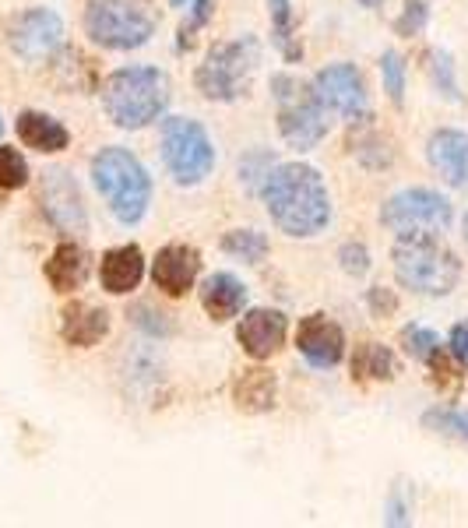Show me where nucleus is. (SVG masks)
I'll return each mask as SVG.
<instances>
[{
	"label": "nucleus",
	"mask_w": 468,
	"mask_h": 528,
	"mask_svg": "<svg viewBox=\"0 0 468 528\" xmlns=\"http://www.w3.org/2000/svg\"><path fill=\"white\" fill-rule=\"evenodd\" d=\"M261 198L278 233L293 236V240L317 236L331 222V198L324 176L307 162H282L271 169L261 187Z\"/></svg>",
	"instance_id": "obj_1"
},
{
	"label": "nucleus",
	"mask_w": 468,
	"mask_h": 528,
	"mask_svg": "<svg viewBox=\"0 0 468 528\" xmlns=\"http://www.w3.org/2000/svg\"><path fill=\"white\" fill-rule=\"evenodd\" d=\"M103 96V110L124 131H141V127L155 124L169 106V78L159 67H120L99 88Z\"/></svg>",
	"instance_id": "obj_2"
},
{
	"label": "nucleus",
	"mask_w": 468,
	"mask_h": 528,
	"mask_svg": "<svg viewBox=\"0 0 468 528\" xmlns=\"http://www.w3.org/2000/svg\"><path fill=\"white\" fill-rule=\"evenodd\" d=\"M92 184H96V191L103 194L110 212L124 226L141 222L148 205H152V176L138 162V155H131L120 145L96 152V159H92Z\"/></svg>",
	"instance_id": "obj_3"
},
{
	"label": "nucleus",
	"mask_w": 468,
	"mask_h": 528,
	"mask_svg": "<svg viewBox=\"0 0 468 528\" xmlns=\"http://www.w3.org/2000/svg\"><path fill=\"white\" fill-rule=\"evenodd\" d=\"M391 261L398 286L419 296H447L461 279L458 254L440 236H398Z\"/></svg>",
	"instance_id": "obj_4"
},
{
	"label": "nucleus",
	"mask_w": 468,
	"mask_h": 528,
	"mask_svg": "<svg viewBox=\"0 0 468 528\" xmlns=\"http://www.w3.org/2000/svg\"><path fill=\"white\" fill-rule=\"evenodd\" d=\"M159 29V4L155 0H88L85 32L103 50H138Z\"/></svg>",
	"instance_id": "obj_5"
},
{
	"label": "nucleus",
	"mask_w": 468,
	"mask_h": 528,
	"mask_svg": "<svg viewBox=\"0 0 468 528\" xmlns=\"http://www.w3.org/2000/svg\"><path fill=\"white\" fill-rule=\"evenodd\" d=\"M261 64V46L254 36H240L233 43H219L208 50L205 64L194 74V85L212 103H236L250 92V81Z\"/></svg>",
	"instance_id": "obj_6"
},
{
	"label": "nucleus",
	"mask_w": 468,
	"mask_h": 528,
	"mask_svg": "<svg viewBox=\"0 0 468 528\" xmlns=\"http://www.w3.org/2000/svg\"><path fill=\"white\" fill-rule=\"evenodd\" d=\"M271 96L278 99V131H282L289 148L310 152V148L321 145L324 134H328V110L317 99L314 85H300L289 74H275Z\"/></svg>",
	"instance_id": "obj_7"
},
{
	"label": "nucleus",
	"mask_w": 468,
	"mask_h": 528,
	"mask_svg": "<svg viewBox=\"0 0 468 528\" xmlns=\"http://www.w3.org/2000/svg\"><path fill=\"white\" fill-rule=\"evenodd\" d=\"M162 162L176 184L194 187L215 169V145L208 131L191 117L162 120Z\"/></svg>",
	"instance_id": "obj_8"
},
{
	"label": "nucleus",
	"mask_w": 468,
	"mask_h": 528,
	"mask_svg": "<svg viewBox=\"0 0 468 528\" xmlns=\"http://www.w3.org/2000/svg\"><path fill=\"white\" fill-rule=\"evenodd\" d=\"M454 219V208L444 194L430 191V187H412L381 208V222L395 236H440L447 233Z\"/></svg>",
	"instance_id": "obj_9"
},
{
	"label": "nucleus",
	"mask_w": 468,
	"mask_h": 528,
	"mask_svg": "<svg viewBox=\"0 0 468 528\" xmlns=\"http://www.w3.org/2000/svg\"><path fill=\"white\" fill-rule=\"evenodd\" d=\"M8 43L25 64H46L64 46V22L50 8H29L8 25Z\"/></svg>",
	"instance_id": "obj_10"
},
{
	"label": "nucleus",
	"mask_w": 468,
	"mask_h": 528,
	"mask_svg": "<svg viewBox=\"0 0 468 528\" xmlns=\"http://www.w3.org/2000/svg\"><path fill=\"white\" fill-rule=\"evenodd\" d=\"M314 92L324 103L328 113H338L345 120H363L366 106H370V96H366V81L363 74L356 71V64H328L314 74Z\"/></svg>",
	"instance_id": "obj_11"
},
{
	"label": "nucleus",
	"mask_w": 468,
	"mask_h": 528,
	"mask_svg": "<svg viewBox=\"0 0 468 528\" xmlns=\"http://www.w3.org/2000/svg\"><path fill=\"white\" fill-rule=\"evenodd\" d=\"M39 201H43V215L53 229L67 236H78L88 229L85 201H81L78 184L67 169H46L43 184H39Z\"/></svg>",
	"instance_id": "obj_12"
},
{
	"label": "nucleus",
	"mask_w": 468,
	"mask_h": 528,
	"mask_svg": "<svg viewBox=\"0 0 468 528\" xmlns=\"http://www.w3.org/2000/svg\"><path fill=\"white\" fill-rule=\"evenodd\" d=\"M286 331H289V321L282 310H247L240 321V328H236V342L243 345V352H247L250 360L264 363L271 360L282 345H286Z\"/></svg>",
	"instance_id": "obj_13"
},
{
	"label": "nucleus",
	"mask_w": 468,
	"mask_h": 528,
	"mask_svg": "<svg viewBox=\"0 0 468 528\" xmlns=\"http://www.w3.org/2000/svg\"><path fill=\"white\" fill-rule=\"evenodd\" d=\"M296 349L307 356L310 367L328 370V367H338V363H342L345 335L331 317L310 314V317H303L300 328H296Z\"/></svg>",
	"instance_id": "obj_14"
},
{
	"label": "nucleus",
	"mask_w": 468,
	"mask_h": 528,
	"mask_svg": "<svg viewBox=\"0 0 468 528\" xmlns=\"http://www.w3.org/2000/svg\"><path fill=\"white\" fill-rule=\"evenodd\" d=\"M201 272V254L187 243H166L152 261V282L166 296H187Z\"/></svg>",
	"instance_id": "obj_15"
},
{
	"label": "nucleus",
	"mask_w": 468,
	"mask_h": 528,
	"mask_svg": "<svg viewBox=\"0 0 468 528\" xmlns=\"http://www.w3.org/2000/svg\"><path fill=\"white\" fill-rule=\"evenodd\" d=\"M426 159L440 173V180L458 191H468V134L444 127V131L430 134L426 145Z\"/></svg>",
	"instance_id": "obj_16"
},
{
	"label": "nucleus",
	"mask_w": 468,
	"mask_h": 528,
	"mask_svg": "<svg viewBox=\"0 0 468 528\" xmlns=\"http://www.w3.org/2000/svg\"><path fill=\"white\" fill-rule=\"evenodd\" d=\"M141 279H145V254H141L138 243H124V247H113L103 254L99 282H103L106 293L127 296L141 286Z\"/></svg>",
	"instance_id": "obj_17"
},
{
	"label": "nucleus",
	"mask_w": 468,
	"mask_h": 528,
	"mask_svg": "<svg viewBox=\"0 0 468 528\" xmlns=\"http://www.w3.org/2000/svg\"><path fill=\"white\" fill-rule=\"evenodd\" d=\"M60 335L67 345H78V349H92L110 335V314L103 307H88V303H71L64 310V321H60Z\"/></svg>",
	"instance_id": "obj_18"
},
{
	"label": "nucleus",
	"mask_w": 468,
	"mask_h": 528,
	"mask_svg": "<svg viewBox=\"0 0 468 528\" xmlns=\"http://www.w3.org/2000/svg\"><path fill=\"white\" fill-rule=\"evenodd\" d=\"M247 303V286L236 275L215 272L201 282V307L212 321H233Z\"/></svg>",
	"instance_id": "obj_19"
},
{
	"label": "nucleus",
	"mask_w": 468,
	"mask_h": 528,
	"mask_svg": "<svg viewBox=\"0 0 468 528\" xmlns=\"http://www.w3.org/2000/svg\"><path fill=\"white\" fill-rule=\"evenodd\" d=\"M46 282H50L57 293H74V289L85 286L88 279V254L74 240H64L46 261Z\"/></svg>",
	"instance_id": "obj_20"
},
{
	"label": "nucleus",
	"mask_w": 468,
	"mask_h": 528,
	"mask_svg": "<svg viewBox=\"0 0 468 528\" xmlns=\"http://www.w3.org/2000/svg\"><path fill=\"white\" fill-rule=\"evenodd\" d=\"M275 377L271 370L264 367H250L243 370L240 377L233 381V402L240 412H250V416H261V412H271L275 409Z\"/></svg>",
	"instance_id": "obj_21"
},
{
	"label": "nucleus",
	"mask_w": 468,
	"mask_h": 528,
	"mask_svg": "<svg viewBox=\"0 0 468 528\" xmlns=\"http://www.w3.org/2000/svg\"><path fill=\"white\" fill-rule=\"evenodd\" d=\"M18 138L29 148H36V152H64V148L71 145L67 127L60 124V120L46 117V113H36V110L18 117Z\"/></svg>",
	"instance_id": "obj_22"
},
{
	"label": "nucleus",
	"mask_w": 468,
	"mask_h": 528,
	"mask_svg": "<svg viewBox=\"0 0 468 528\" xmlns=\"http://www.w3.org/2000/svg\"><path fill=\"white\" fill-rule=\"evenodd\" d=\"M398 367L388 345L381 342H363L352 352V377L359 381H395Z\"/></svg>",
	"instance_id": "obj_23"
},
{
	"label": "nucleus",
	"mask_w": 468,
	"mask_h": 528,
	"mask_svg": "<svg viewBox=\"0 0 468 528\" xmlns=\"http://www.w3.org/2000/svg\"><path fill=\"white\" fill-rule=\"evenodd\" d=\"M268 15H271V39L282 50V57L289 64H300L303 60V46L296 43V18H293V4L289 0H268Z\"/></svg>",
	"instance_id": "obj_24"
},
{
	"label": "nucleus",
	"mask_w": 468,
	"mask_h": 528,
	"mask_svg": "<svg viewBox=\"0 0 468 528\" xmlns=\"http://www.w3.org/2000/svg\"><path fill=\"white\" fill-rule=\"evenodd\" d=\"M222 250L236 261H247V264H261L268 257V236L257 233V229H229L222 236Z\"/></svg>",
	"instance_id": "obj_25"
},
{
	"label": "nucleus",
	"mask_w": 468,
	"mask_h": 528,
	"mask_svg": "<svg viewBox=\"0 0 468 528\" xmlns=\"http://www.w3.org/2000/svg\"><path fill=\"white\" fill-rule=\"evenodd\" d=\"M426 71H430V81L437 88V96H444L447 103H461V88L458 78H454V60L447 50H430L426 53Z\"/></svg>",
	"instance_id": "obj_26"
},
{
	"label": "nucleus",
	"mask_w": 468,
	"mask_h": 528,
	"mask_svg": "<svg viewBox=\"0 0 468 528\" xmlns=\"http://www.w3.org/2000/svg\"><path fill=\"white\" fill-rule=\"evenodd\" d=\"M423 426L440 437H451L458 444H468V412L461 409H430L423 412Z\"/></svg>",
	"instance_id": "obj_27"
},
{
	"label": "nucleus",
	"mask_w": 468,
	"mask_h": 528,
	"mask_svg": "<svg viewBox=\"0 0 468 528\" xmlns=\"http://www.w3.org/2000/svg\"><path fill=\"white\" fill-rule=\"evenodd\" d=\"M402 349L409 352L412 360L419 363H430L433 356H437L444 345H440V335L430 328H423V324H409V328H402Z\"/></svg>",
	"instance_id": "obj_28"
},
{
	"label": "nucleus",
	"mask_w": 468,
	"mask_h": 528,
	"mask_svg": "<svg viewBox=\"0 0 468 528\" xmlns=\"http://www.w3.org/2000/svg\"><path fill=\"white\" fill-rule=\"evenodd\" d=\"M275 169V159H271V152H264V148H254L250 155H243L240 159V184L247 187L250 194H261L264 180H268V173Z\"/></svg>",
	"instance_id": "obj_29"
},
{
	"label": "nucleus",
	"mask_w": 468,
	"mask_h": 528,
	"mask_svg": "<svg viewBox=\"0 0 468 528\" xmlns=\"http://www.w3.org/2000/svg\"><path fill=\"white\" fill-rule=\"evenodd\" d=\"M405 57L398 50H388L381 57V78H384V92L395 106H405Z\"/></svg>",
	"instance_id": "obj_30"
},
{
	"label": "nucleus",
	"mask_w": 468,
	"mask_h": 528,
	"mask_svg": "<svg viewBox=\"0 0 468 528\" xmlns=\"http://www.w3.org/2000/svg\"><path fill=\"white\" fill-rule=\"evenodd\" d=\"M29 184V162L15 148L0 145V191H18Z\"/></svg>",
	"instance_id": "obj_31"
},
{
	"label": "nucleus",
	"mask_w": 468,
	"mask_h": 528,
	"mask_svg": "<svg viewBox=\"0 0 468 528\" xmlns=\"http://www.w3.org/2000/svg\"><path fill=\"white\" fill-rule=\"evenodd\" d=\"M426 22H430V0H409L402 15L395 18V32L405 39H412L426 29Z\"/></svg>",
	"instance_id": "obj_32"
},
{
	"label": "nucleus",
	"mask_w": 468,
	"mask_h": 528,
	"mask_svg": "<svg viewBox=\"0 0 468 528\" xmlns=\"http://www.w3.org/2000/svg\"><path fill=\"white\" fill-rule=\"evenodd\" d=\"M127 317H131L134 324H138L141 331H148L152 338H166V335H173V321H169L166 314H155L152 310V303H138L134 310H127Z\"/></svg>",
	"instance_id": "obj_33"
},
{
	"label": "nucleus",
	"mask_w": 468,
	"mask_h": 528,
	"mask_svg": "<svg viewBox=\"0 0 468 528\" xmlns=\"http://www.w3.org/2000/svg\"><path fill=\"white\" fill-rule=\"evenodd\" d=\"M212 15H215V0H194L191 22L180 25V39H176V50H191V46H194V32L205 29V25L212 22Z\"/></svg>",
	"instance_id": "obj_34"
},
{
	"label": "nucleus",
	"mask_w": 468,
	"mask_h": 528,
	"mask_svg": "<svg viewBox=\"0 0 468 528\" xmlns=\"http://www.w3.org/2000/svg\"><path fill=\"white\" fill-rule=\"evenodd\" d=\"M338 261H342V272L352 275V279H363L370 272V250H366V243H342Z\"/></svg>",
	"instance_id": "obj_35"
},
{
	"label": "nucleus",
	"mask_w": 468,
	"mask_h": 528,
	"mask_svg": "<svg viewBox=\"0 0 468 528\" xmlns=\"http://www.w3.org/2000/svg\"><path fill=\"white\" fill-rule=\"evenodd\" d=\"M405 483H398L395 490H391V500H388V511H384V521L388 525H409L412 521V500H405Z\"/></svg>",
	"instance_id": "obj_36"
},
{
	"label": "nucleus",
	"mask_w": 468,
	"mask_h": 528,
	"mask_svg": "<svg viewBox=\"0 0 468 528\" xmlns=\"http://www.w3.org/2000/svg\"><path fill=\"white\" fill-rule=\"evenodd\" d=\"M366 307H370L373 317H391L398 310V296L384 286H373L366 289Z\"/></svg>",
	"instance_id": "obj_37"
},
{
	"label": "nucleus",
	"mask_w": 468,
	"mask_h": 528,
	"mask_svg": "<svg viewBox=\"0 0 468 528\" xmlns=\"http://www.w3.org/2000/svg\"><path fill=\"white\" fill-rule=\"evenodd\" d=\"M447 352L454 356L461 370H468V321H458L447 335Z\"/></svg>",
	"instance_id": "obj_38"
},
{
	"label": "nucleus",
	"mask_w": 468,
	"mask_h": 528,
	"mask_svg": "<svg viewBox=\"0 0 468 528\" xmlns=\"http://www.w3.org/2000/svg\"><path fill=\"white\" fill-rule=\"evenodd\" d=\"M359 4H363V8H377V4H381V0H359Z\"/></svg>",
	"instance_id": "obj_39"
},
{
	"label": "nucleus",
	"mask_w": 468,
	"mask_h": 528,
	"mask_svg": "<svg viewBox=\"0 0 468 528\" xmlns=\"http://www.w3.org/2000/svg\"><path fill=\"white\" fill-rule=\"evenodd\" d=\"M183 4H187V0H173V8H183Z\"/></svg>",
	"instance_id": "obj_40"
},
{
	"label": "nucleus",
	"mask_w": 468,
	"mask_h": 528,
	"mask_svg": "<svg viewBox=\"0 0 468 528\" xmlns=\"http://www.w3.org/2000/svg\"><path fill=\"white\" fill-rule=\"evenodd\" d=\"M465 240H468V215H465Z\"/></svg>",
	"instance_id": "obj_41"
},
{
	"label": "nucleus",
	"mask_w": 468,
	"mask_h": 528,
	"mask_svg": "<svg viewBox=\"0 0 468 528\" xmlns=\"http://www.w3.org/2000/svg\"><path fill=\"white\" fill-rule=\"evenodd\" d=\"M0 131H4V124H0Z\"/></svg>",
	"instance_id": "obj_42"
}]
</instances>
